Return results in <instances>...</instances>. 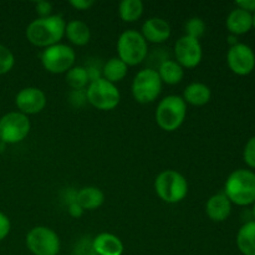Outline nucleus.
Here are the masks:
<instances>
[{
  "label": "nucleus",
  "mask_w": 255,
  "mask_h": 255,
  "mask_svg": "<svg viewBox=\"0 0 255 255\" xmlns=\"http://www.w3.org/2000/svg\"><path fill=\"white\" fill-rule=\"evenodd\" d=\"M174 55H176L177 62L182 67L193 69L198 66L203 57V50L199 40L194 37L183 35L177 40L174 45Z\"/></svg>",
  "instance_id": "f8f14e48"
},
{
  "label": "nucleus",
  "mask_w": 255,
  "mask_h": 255,
  "mask_svg": "<svg viewBox=\"0 0 255 255\" xmlns=\"http://www.w3.org/2000/svg\"><path fill=\"white\" fill-rule=\"evenodd\" d=\"M15 105L26 116L39 114L46 106V95L39 87H25L16 94Z\"/></svg>",
  "instance_id": "ddd939ff"
},
{
  "label": "nucleus",
  "mask_w": 255,
  "mask_h": 255,
  "mask_svg": "<svg viewBox=\"0 0 255 255\" xmlns=\"http://www.w3.org/2000/svg\"><path fill=\"white\" fill-rule=\"evenodd\" d=\"M117 54L127 66H136L147 57L148 45L141 32L126 30L117 40Z\"/></svg>",
  "instance_id": "39448f33"
},
{
  "label": "nucleus",
  "mask_w": 255,
  "mask_h": 255,
  "mask_svg": "<svg viewBox=\"0 0 255 255\" xmlns=\"http://www.w3.org/2000/svg\"><path fill=\"white\" fill-rule=\"evenodd\" d=\"M206 213L213 222H224L229 218L232 213V202L224 192L213 194L207 201Z\"/></svg>",
  "instance_id": "2eb2a0df"
},
{
  "label": "nucleus",
  "mask_w": 255,
  "mask_h": 255,
  "mask_svg": "<svg viewBox=\"0 0 255 255\" xmlns=\"http://www.w3.org/2000/svg\"><path fill=\"white\" fill-rule=\"evenodd\" d=\"M156 71L158 72L161 81L167 85L179 84L184 77L183 67L176 60H164L158 65V69H156Z\"/></svg>",
  "instance_id": "4be33fe9"
},
{
  "label": "nucleus",
  "mask_w": 255,
  "mask_h": 255,
  "mask_svg": "<svg viewBox=\"0 0 255 255\" xmlns=\"http://www.w3.org/2000/svg\"><path fill=\"white\" fill-rule=\"evenodd\" d=\"M227 64L232 72L239 76H247L255 69V52L249 45L238 42L229 47L227 52Z\"/></svg>",
  "instance_id": "9b49d317"
},
{
  "label": "nucleus",
  "mask_w": 255,
  "mask_h": 255,
  "mask_svg": "<svg viewBox=\"0 0 255 255\" xmlns=\"http://www.w3.org/2000/svg\"><path fill=\"white\" fill-rule=\"evenodd\" d=\"M127 71H128V66L121 59L111 57L102 66V79L107 80L112 84H116L126 77Z\"/></svg>",
  "instance_id": "5701e85b"
},
{
  "label": "nucleus",
  "mask_w": 255,
  "mask_h": 255,
  "mask_svg": "<svg viewBox=\"0 0 255 255\" xmlns=\"http://www.w3.org/2000/svg\"><path fill=\"white\" fill-rule=\"evenodd\" d=\"M253 216H254V218H255V202L253 203Z\"/></svg>",
  "instance_id": "e433bc0d"
},
{
  "label": "nucleus",
  "mask_w": 255,
  "mask_h": 255,
  "mask_svg": "<svg viewBox=\"0 0 255 255\" xmlns=\"http://www.w3.org/2000/svg\"><path fill=\"white\" fill-rule=\"evenodd\" d=\"M154 191L166 203H179L188 194V182L179 172L166 169L154 179Z\"/></svg>",
  "instance_id": "7ed1b4c3"
},
{
  "label": "nucleus",
  "mask_w": 255,
  "mask_h": 255,
  "mask_svg": "<svg viewBox=\"0 0 255 255\" xmlns=\"http://www.w3.org/2000/svg\"><path fill=\"white\" fill-rule=\"evenodd\" d=\"M171 25L162 17H149L142 25V36L147 42L162 44L171 36Z\"/></svg>",
  "instance_id": "4468645a"
},
{
  "label": "nucleus",
  "mask_w": 255,
  "mask_h": 255,
  "mask_svg": "<svg viewBox=\"0 0 255 255\" xmlns=\"http://www.w3.org/2000/svg\"><path fill=\"white\" fill-rule=\"evenodd\" d=\"M66 21L61 15H50L32 20L26 27V39L39 47L59 44L65 36Z\"/></svg>",
  "instance_id": "f257e3e1"
},
{
  "label": "nucleus",
  "mask_w": 255,
  "mask_h": 255,
  "mask_svg": "<svg viewBox=\"0 0 255 255\" xmlns=\"http://www.w3.org/2000/svg\"><path fill=\"white\" fill-rule=\"evenodd\" d=\"M76 202L84 211H95L104 204L105 194L97 187H84L77 192Z\"/></svg>",
  "instance_id": "aec40b11"
},
{
  "label": "nucleus",
  "mask_w": 255,
  "mask_h": 255,
  "mask_svg": "<svg viewBox=\"0 0 255 255\" xmlns=\"http://www.w3.org/2000/svg\"><path fill=\"white\" fill-rule=\"evenodd\" d=\"M253 27L255 29V12L253 14Z\"/></svg>",
  "instance_id": "c9c22d12"
},
{
  "label": "nucleus",
  "mask_w": 255,
  "mask_h": 255,
  "mask_svg": "<svg viewBox=\"0 0 255 255\" xmlns=\"http://www.w3.org/2000/svg\"><path fill=\"white\" fill-rule=\"evenodd\" d=\"M72 255H97L92 246V239L90 237H84L80 239L74 247Z\"/></svg>",
  "instance_id": "cd10ccee"
},
{
  "label": "nucleus",
  "mask_w": 255,
  "mask_h": 255,
  "mask_svg": "<svg viewBox=\"0 0 255 255\" xmlns=\"http://www.w3.org/2000/svg\"><path fill=\"white\" fill-rule=\"evenodd\" d=\"M87 102L101 111H111L121 100V94L115 84L105 79L90 82L86 87Z\"/></svg>",
  "instance_id": "0eeeda50"
},
{
  "label": "nucleus",
  "mask_w": 255,
  "mask_h": 255,
  "mask_svg": "<svg viewBox=\"0 0 255 255\" xmlns=\"http://www.w3.org/2000/svg\"><path fill=\"white\" fill-rule=\"evenodd\" d=\"M187 116V104L181 96L169 95L159 101L156 110V122L162 129L173 132L182 126Z\"/></svg>",
  "instance_id": "20e7f679"
},
{
  "label": "nucleus",
  "mask_w": 255,
  "mask_h": 255,
  "mask_svg": "<svg viewBox=\"0 0 255 255\" xmlns=\"http://www.w3.org/2000/svg\"><path fill=\"white\" fill-rule=\"evenodd\" d=\"M69 101L70 104H71L74 107H76V109L84 106V105L87 102L86 89L72 90L69 95Z\"/></svg>",
  "instance_id": "c756f323"
},
{
  "label": "nucleus",
  "mask_w": 255,
  "mask_h": 255,
  "mask_svg": "<svg viewBox=\"0 0 255 255\" xmlns=\"http://www.w3.org/2000/svg\"><path fill=\"white\" fill-rule=\"evenodd\" d=\"M92 246L97 255H122L124 243L117 236L111 233H101L92 239Z\"/></svg>",
  "instance_id": "f3484780"
},
{
  "label": "nucleus",
  "mask_w": 255,
  "mask_h": 255,
  "mask_svg": "<svg viewBox=\"0 0 255 255\" xmlns=\"http://www.w3.org/2000/svg\"><path fill=\"white\" fill-rule=\"evenodd\" d=\"M243 159L247 166L255 169V136L248 139L243 151Z\"/></svg>",
  "instance_id": "c85d7f7f"
},
{
  "label": "nucleus",
  "mask_w": 255,
  "mask_h": 255,
  "mask_svg": "<svg viewBox=\"0 0 255 255\" xmlns=\"http://www.w3.org/2000/svg\"><path fill=\"white\" fill-rule=\"evenodd\" d=\"M76 54L69 45L59 42L52 46L45 47L41 54V64L46 71L51 74H64L75 64Z\"/></svg>",
  "instance_id": "1a4fd4ad"
},
{
  "label": "nucleus",
  "mask_w": 255,
  "mask_h": 255,
  "mask_svg": "<svg viewBox=\"0 0 255 255\" xmlns=\"http://www.w3.org/2000/svg\"><path fill=\"white\" fill-rule=\"evenodd\" d=\"M143 2L141 0H122L119 6V14L124 21H137L143 14Z\"/></svg>",
  "instance_id": "b1692460"
},
{
  "label": "nucleus",
  "mask_w": 255,
  "mask_h": 255,
  "mask_svg": "<svg viewBox=\"0 0 255 255\" xmlns=\"http://www.w3.org/2000/svg\"><path fill=\"white\" fill-rule=\"evenodd\" d=\"M237 247L243 255H255V221L241 227L237 234Z\"/></svg>",
  "instance_id": "412c9836"
},
{
  "label": "nucleus",
  "mask_w": 255,
  "mask_h": 255,
  "mask_svg": "<svg viewBox=\"0 0 255 255\" xmlns=\"http://www.w3.org/2000/svg\"><path fill=\"white\" fill-rule=\"evenodd\" d=\"M226 25L231 35L238 36V35L247 34L253 29V14L236 7L227 16Z\"/></svg>",
  "instance_id": "dca6fc26"
},
{
  "label": "nucleus",
  "mask_w": 255,
  "mask_h": 255,
  "mask_svg": "<svg viewBox=\"0 0 255 255\" xmlns=\"http://www.w3.org/2000/svg\"><path fill=\"white\" fill-rule=\"evenodd\" d=\"M66 84L72 90L86 89L90 84L89 75H87L86 67L85 66H72L66 72Z\"/></svg>",
  "instance_id": "393cba45"
},
{
  "label": "nucleus",
  "mask_w": 255,
  "mask_h": 255,
  "mask_svg": "<svg viewBox=\"0 0 255 255\" xmlns=\"http://www.w3.org/2000/svg\"><path fill=\"white\" fill-rule=\"evenodd\" d=\"M67 212H69V214L72 218H80V217H82L85 211L77 202H72V203L67 206Z\"/></svg>",
  "instance_id": "72a5a7b5"
},
{
  "label": "nucleus",
  "mask_w": 255,
  "mask_h": 255,
  "mask_svg": "<svg viewBox=\"0 0 255 255\" xmlns=\"http://www.w3.org/2000/svg\"><path fill=\"white\" fill-rule=\"evenodd\" d=\"M161 77L156 69L147 67L136 74L132 81V95L139 104H151L162 91Z\"/></svg>",
  "instance_id": "423d86ee"
},
{
  "label": "nucleus",
  "mask_w": 255,
  "mask_h": 255,
  "mask_svg": "<svg viewBox=\"0 0 255 255\" xmlns=\"http://www.w3.org/2000/svg\"><path fill=\"white\" fill-rule=\"evenodd\" d=\"M26 247L34 255H57L60 238L49 227H35L26 234Z\"/></svg>",
  "instance_id": "9d476101"
},
{
  "label": "nucleus",
  "mask_w": 255,
  "mask_h": 255,
  "mask_svg": "<svg viewBox=\"0 0 255 255\" xmlns=\"http://www.w3.org/2000/svg\"><path fill=\"white\" fill-rule=\"evenodd\" d=\"M236 7H239V9L246 10V11L251 12V14H254L255 0H239V1H236Z\"/></svg>",
  "instance_id": "f704fd0d"
},
{
  "label": "nucleus",
  "mask_w": 255,
  "mask_h": 255,
  "mask_svg": "<svg viewBox=\"0 0 255 255\" xmlns=\"http://www.w3.org/2000/svg\"><path fill=\"white\" fill-rule=\"evenodd\" d=\"M224 193L232 204L251 206L255 202V172L252 169H236L227 178Z\"/></svg>",
  "instance_id": "f03ea898"
},
{
  "label": "nucleus",
  "mask_w": 255,
  "mask_h": 255,
  "mask_svg": "<svg viewBox=\"0 0 255 255\" xmlns=\"http://www.w3.org/2000/svg\"><path fill=\"white\" fill-rule=\"evenodd\" d=\"M212 91L203 82H192L184 89L183 97L186 104L193 106H204L211 101Z\"/></svg>",
  "instance_id": "6ab92c4d"
},
{
  "label": "nucleus",
  "mask_w": 255,
  "mask_h": 255,
  "mask_svg": "<svg viewBox=\"0 0 255 255\" xmlns=\"http://www.w3.org/2000/svg\"><path fill=\"white\" fill-rule=\"evenodd\" d=\"M31 124L26 115L19 111L7 112L0 119V141L15 144L24 141L29 134Z\"/></svg>",
  "instance_id": "6e6552de"
},
{
  "label": "nucleus",
  "mask_w": 255,
  "mask_h": 255,
  "mask_svg": "<svg viewBox=\"0 0 255 255\" xmlns=\"http://www.w3.org/2000/svg\"><path fill=\"white\" fill-rule=\"evenodd\" d=\"M186 35L187 36L194 37V39L199 40V37H202L206 32V22L203 19L198 16L191 17L188 21L186 22Z\"/></svg>",
  "instance_id": "a878e982"
},
{
  "label": "nucleus",
  "mask_w": 255,
  "mask_h": 255,
  "mask_svg": "<svg viewBox=\"0 0 255 255\" xmlns=\"http://www.w3.org/2000/svg\"><path fill=\"white\" fill-rule=\"evenodd\" d=\"M72 7L76 10H89L95 5L94 0H71L69 2Z\"/></svg>",
  "instance_id": "473e14b6"
},
{
  "label": "nucleus",
  "mask_w": 255,
  "mask_h": 255,
  "mask_svg": "<svg viewBox=\"0 0 255 255\" xmlns=\"http://www.w3.org/2000/svg\"><path fill=\"white\" fill-rule=\"evenodd\" d=\"M65 36L71 44L77 45V46H84L90 42L91 30H90L89 25L82 20H70L69 22H66Z\"/></svg>",
  "instance_id": "a211bd4d"
},
{
  "label": "nucleus",
  "mask_w": 255,
  "mask_h": 255,
  "mask_svg": "<svg viewBox=\"0 0 255 255\" xmlns=\"http://www.w3.org/2000/svg\"><path fill=\"white\" fill-rule=\"evenodd\" d=\"M35 10H36L39 17L50 16L52 11V2L45 1V0H40V1L35 2Z\"/></svg>",
  "instance_id": "7c9ffc66"
},
{
  "label": "nucleus",
  "mask_w": 255,
  "mask_h": 255,
  "mask_svg": "<svg viewBox=\"0 0 255 255\" xmlns=\"http://www.w3.org/2000/svg\"><path fill=\"white\" fill-rule=\"evenodd\" d=\"M15 57L9 47L0 44V75H5L14 67Z\"/></svg>",
  "instance_id": "bb28decb"
},
{
  "label": "nucleus",
  "mask_w": 255,
  "mask_h": 255,
  "mask_svg": "<svg viewBox=\"0 0 255 255\" xmlns=\"http://www.w3.org/2000/svg\"><path fill=\"white\" fill-rule=\"evenodd\" d=\"M10 229H11L10 219L7 218L4 213L0 212V242L4 241V239L9 236Z\"/></svg>",
  "instance_id": "2f4dec72"
}]
</instances>
